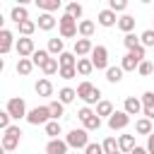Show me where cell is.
Wrapping results in <instances>:
<instances>
[{
  "instance_id": "cell-30",
  "label": "cell",
  "mask_w": 154,
  "mask_h": 154,
  "mask_svg": "<svg viewBox=\"0 0 154 154\" xmlns=\"http://www.w3.org/2000/svg\"><path fill=\"white\" fill-rule=\"evenodd\" d=\"M48 53L51 55H63L65 53V41L63 38H48Z\"/></svg>"
},
{
  "instance_id": "cell-36",
  "label": "cell",
  "mask_w": 154,
  "mask_h": 154,
  "mask_svg": "<svg viewBox=\"0 0 154 154\" xmlns=\"http://www.w3.org/2000/svg\"><path fill=\"white\" fill-rule=\"evenodd\" d=\"M106 79L111 82V84H118L120 79H123V67L118 65V67H108L106 70Z\"/></svg>"
},
{
  "instance_id": "cell-33",
  "label": "cell",
  "mask_w": 154,
  "mask_h": 154,
  "mask_svg": "<svg viewBox=\"0 0 154 154\" xmlns=\"http://www.w3.org/2000/svg\"><path fill=\"white\" fill-rule=\"evenodd\" d=\"M94 29H96V24H94L91 19H82V22H79V36H82V38H91Z\"/></svg>"
},
{
  "instance_id": "cell-20",
  "label": "cell",
  "mask_w": 154,
  "mask_h": 154,
  "mask_svg": "<svg viewBox=\"0 0 154 154\" xmlns=\"http://www.w3.org/2000/svg\"><path fill=\"white\" fill-rule=\"evenodd\" d=\"M10 19H12L14 24H22V22H26V19H29V10H26L24 5H14V7H12V12H10Z\"/></svg>"
},
{
  "instance_id": "cell-39",
  "label": "cell",
  "mask_w": 154,
  "mask_h": 154,
  "mask_svg": "<svg viewBox=\"0 0 154 154\" xmlns=\"http://www.w3.org/2000/svg\"><path fill=\"white\" fill-rule=\"evenodd\" d=\"M82 12H84V10H82L79 2H67V5H65V14H70V17H75V19H79Z\"/></svg>"
},
{
  "instance_id": "cell-28",
  "label": "cell",
  "mask_w": 154,
  "mask_h": 154,
  "mask_svg": "<svg viewBox=\"0 0 154 154\" xmlns=\"http://www.w3.org/2000/svg\"><path fill=\"white\" fill-rule=\"evenodd\" d=\"M113 113H116V111H113V103H111V101L101 99V101L96 103V116H99V118H103V116H106V118H111Z\"/></svg>"
},
{
  "instance_id": "cell-5",
  "label": "cell",
  "mask_w": 154,
  "mask_h": 154,
  "mask_svg": "<svg viewBox=\"0 0 154 154\" xmlns=\"http://www.w3.org/2000/svg\"><path fill=\"white\" fill-rule=\"evenodd\" d=\"M53 118H51V108H48V103L46 106H36V108H31L29 111V116H26V123L29 125H46V123H51Z\"/></svg>"
},
{
  "instance_id": "cell-34",
  "label": "cell",
  "mask_w": 154,
  "mask_h": 154,
  "mask_svg": "<svg viewBox=\"0 0 154 154\" xmlns=\"http://www.w3.org/2000/svg\"><path fill=\"white\" fill-rule=\"evenodd\" d=\"M51 58V53H48V48H36V53L31 55V63L36 65V67H43V63Z\"/></svg>"
},
{
  "instance_id": "cell-43",
  "label": "cell",
  "mask_w": 154,
  "mask_h": 154,
  "mask_svg": "<svg viewBox=\"0 0 154 154\" xmlns=\"http://www.w3.org/2000/svg\"><path fill=\"white\" fill-rule=\"evenodd\" d=\"M137 72H140L142 77H149V75L154 72V65H152L149 60H142V63H140V67H137Z\"/></svg>"
},
{
  "instance_id": "cell-14",
  "label": "cell",
  "mask_w": 154,
  "mask_h": 154,
  "mask_svg": "<svg viewBox=\"0 0 154 154\" xmlns=\"http://www.w3.org/2000/svg\"><path fill=\"white\" fill-rule=\"evenodd\" d=\"M140 63H142V60H140L135 53L128 51V53L123 55V60H120V67H123V72H135V70L140 67Z\"/></svg>"
},
{
  "instance_id": "cell-6",
  "label": "cell",
  "mask_w": 154,
  "mask_h": 154,
  "mask_svg": "<svg viewBox=\"0 0 154 154\" xmlns=\"http://www.w3.org/2000/svg\"><path fill=\"white\" fill-rule=\"evenodd\" d=\"M5 111H7L14 120H22V118H26V116H29L26 103H24V99H22V96H12V99L7 101V106H5Z\"/></svg>"
},
{
  "instance_id": "cell-45",
  "label": "cell",
  "mask_w": 154,
  "mask_h": 154,
  "mask_svg": "<svg viewBox=\"0 0 154 154\" xmlns=\"http://www.w3.org/2000/svg\"><path fill=\"white\" fill-rule=\"evenodd\" d=\"M84 154H103V147L99 142H89L87 149H84Z\"/></svg>"
},
{
  "instance_id": "cell-16",
  "label": "cell",
  "mask_w": 154,
  "mask_h": 154,
  "mask_svg": "<svg viewBox=\"0 0 154 154\" xmlns=\"http://www.w3.org/2000/svg\"><path fill=\"white\" fill-rule=\"evenodd\" d=\"M142 113H144V118L154 120V91L142 94Z\"/></svg>"
},
{
  "instance_id": "cell-11",
  "label": "cell",
  "mask_w": 154,
  "mask_h": 154,
  "mask_svg": "<svg viewBox=\"0 0 154 154\" xmlns=\"http://www.w3.org/2000/svg\"><path fill=\"white\" fill-rule=\"evenodd\" d=\"M118 19H120V17H116V12H113V10H108V7H106V10H101V12L96 14V22H99L101 26H106V29L116 26V24H118Z\"/></svg>"
},
{
  "instance_id": "cell-1",
  "label": "cell",
  "mask_w": 154,
  "mask_h": 154,
  "mask_svg": "<svg viewBox=\"0 0 154 154\" xmlns=\"http://www.w3.org/2000/svg\"><path fill=\"white\" fill-rule=\"evenodd\" d=\"M77 99H82L87 106L99 103V101H101V89H99V87H94L91 82H82V84L77 87Z\"/></svg>"
},
{
  "instance_id": "cell-44",
  "label": "cell",
  "mask_w": 154,
  "mask_h": 154,
  "mask_svg": "<svg viewBox=\"0 0 154 154\" xmlns=\"http://www.w3.org/2000/svg\"><path fill=\"white\" fill-rule=\"evenodd\" d=\"M10 120H12V116H10L7 111H0V128H2V132H5L7 128H12V125H10Z\"/></svg>"
},
{
  "instance_id": "cell-26",
  "label": "cell",
  "mask_w": 154,
  "mask_h": 154,
  "mask_svg": "<svg viewBox=\"0 0 154 154\" xmlns=\"http://www.w3.org/2000/svg\"><path fill=\"white\" fill-rule=\"evenodd\" d=\"M41 72L46 75V77H51V75H55V72H60V63H58V58H48L46 63H43V67H41Z\"/></svg>"
},
{
  "instance_id": "cell-31",
  "label": "cell",
  "mask_w": 154,
  "mask_h": 154,
  "mask_svg": "<svg viewBox=\"0 0 154 154\" xmlns=\"http://www.w3.org/2000/svg\"><path fill=\"white\" fill-rule=\"evenodd\" d=\"M91 70H94L91 58H79V60H77V75L87 77V75H91Z\"/></svg>"
},
{
  "instance_id": "cell-41",
  "label": "cell",
  "mask_w": 154,
  "mask_h": 154,
  "mask_svg": "<svg viewBox=\"0 0 154 154\" xmlns=\"http://www.w3.org/2000/svg\"><path fill=\"white\" fill-rule=\"evenodd\" d=\"M140 43L147 48V46H154V29H147L140 34Z\"/></svg>"
},
{
  "instance_id": "cell-37",
  "label": "cell",
  "mask_w": 154,
  "mask_h": 154,
  "mask_svg": "<svg viewBox=\"0 0 154 154\" xmlns=\"http://www.w3.org/2000/svg\"><path fill=\"white\" fill-rule=\"evenodd\" d=\"M48 108H51V118L53 120H60V116L65 113V103H60V101H51Z\"/></svg>"
},
{
  "instance_id": "cell-9",
  "label": "cell",
  "mask_w": 154,
  "mask_h": 154,
  "mask_svg": "<svg viewBox=\"0 0 154 154\" xmlns=\"http://www.w3.org/2000/svg\"><path fill=\"white\" fill-rule=\"evenodd\" d=\"M17 55L19 58H31L36 53V46H34V38H26V36H19L17 38Z\"/></svg>"
},
{
  "instance_id": "cell-15",
  "label": "cell",
  "mask_w": 154,
  "mask_h": 154,
  "mask_svg": "<svg viewBox=\"0 0 154 154\" xmlns=\"http://www.w3.org/2000/svg\"><path fill=\"white\" fill-rule=\"evenodd\" d=\"M123 111H125L128 116H140V113H142V99H137V96H128L125 103H123Z\"/></svg>"
},
{
  "instance_id": "cell-10",
  "label": "cell",
  "mask_w": 154,
  "mask_h": 154,
  "mask_svg": "<svg viewBox=\"0 0 154 154\" xmlns=\"http://www.w3.org/2000/svg\"><path fill=\"white\" fill-rule=\"evenodd\" d=\"M128 123H130V116H128L125 111H116V113L108 118V128H111V130H123V128H128Z\"/></svg>"
},
{
  "instance_id": "cell-18",
  "label": "cell",
  "mask_w": 154,
  "mask_h": 154,
  "mask_svg": "<svg viewBox=\"0 0 154 154\" xmlns=\"http://www.w3.org/2000/svg\"><path fill=\"white\" fill-rule=\"evenodd\" d=\"M55 24H58V19H55L53 14H48V12H41V14H38L36 26H38L41 31H51V29H55Z\"/></svg>"
},
{
  "instance_id": "cell-7",
  "label": "cell",
  "mask_w": 154,
  "mask_h": 154,
  "mask_svg": "<svg viewBox=\"0 0 154 154\" xmlns=\"http://www.w3.org/2000/svg\"><path fill=\"white\" fill-rule=\"evenodd\" d=\"M19 140H22V130H19V125L7 128L5 135H2V152H12V149H17Z\"/></svg>"
},
{
  "instance_id": "cell-35",
  "label": "cell",
  "mask_w": 154,
  "mask_h": 154,
  "mask_svg": "<svg viewBox=\"0 0 154 154\" xmlns=\"http://www.w3.org/2000/svg\"><path fill=\"white\" fill-rule=\"evenodd\" d=\"M77 60H79V58H77L75 53H67V51H65L63 55H58L60 67H77Z\"/></svg>"
},
{
  "instance_id": "cell-27",
  "label": "cell",
  "mask_w": 154,
  "mask_h": 154,
  "mask_svg": "<svg viewBox=\"0 0 154 154\" xmlns=\"http://www.w3.org/2000/svg\"><path fill=\"white\" fill-rule=\"evenodd\" d=\"M75 99H77V89H72V87H63L58 91V101L60 103H72Z\"/></svg>"
},
{
  "instance_id": "cell-3",
  "label": "cell",
  "mask_w": 154,
  "mask_h": 154,
  "mask_svg": "<svg viewBox=\"0 0 154 154\" xmlns=\"http://www.w3.org/2000/svg\"><path fill=\"white\" fill-rule=\"evenodd\" d=\"M77 118L82 120V125H84V130L87 132H91V130H99L101 128V118L96 116V111H91L89 106H82L79 111H77Z\"/></svg>"
},
{
  "instance_id": "cell-8",
  "label": "cell",
  "mask_w": 154,
  "mask_h": 154,
  "mask_svg": "<svg viewBox=\"0 0 154 154\" xmlns=\"http://www.w3.org/2000/svg\"><path fill=\"white\" fill-rule=\"evenodd\" d=\"M91 63H94V70H108V48L106 46H94Z\"/></svg>"
},
{
  "instance_id": "cell-24",
  "label": "cell",
  "mask_w": 154,
  "mask_h": 154,
  "mask_svg": "<svg viewBox=\"0 0 154 154\" xmlns=\"http://www.w3.org/2000/svg\"><path fill=\"white\" fill-rule=\"evenodd\" d=\"M34 89H36V94H38V96H53V84H51V79H48V77L38 79Z\"/></svg>"
},
{
  "instance_id": "cell-12",
  "label": "cell",
  "mask_w": 154,
  "mask_h": 154,
  "mask_svg": "<svg viewBox=\"0 0 154 154\" xmlns=\"http://www.w3.org/2000/svg\"><path fill=\"white\" fill-rule=\"evenodd\" d=\"M12 46H17L12 31H10V29H0V55H7V53L12 51Z\"/></svg>"
},
{
  "instance_id": "cell-25",
  "label": "cell",
  "mask_w": 154,
  "mask_h": 154,
  "mask_svg": "<svg viewBox=\"0 0 154 154\" xmlns=\"http://www.w3.org/2000/svg\"><path fill=\"white\" fill-rule=\"evenodd\" d=\"M118 29H120L123 34H132V29H135V17H132V14H123V17L118 19Z\"/></svg>"
},
{
  "instance_id": "cell-46",
  "label": "cell",
  "mask_w": 154,
  "mask_h": 154,
  "mask_svg": "<svg viewBox=\"0 0 154 154\" xmlns=\"http://www.w3.org/2000/svg\"><path fill=\"white\" fill-rule=\"evenodd\" d=\"M63 79H72L75 75H77V67H60V72H58Z\"/></svg>"
},
{
  "instance_id": "cell-2",
  "label": "cell",
  "mask_w": 154,
  "mask_h": 154,
  "mask_svg": "<svg viewBox=\"0 0 154 154\" xmlns=\"http://www.w3.org/2000/svg\"><path fill=\"white\" fill-rule=\"evenodd\" d=\"M58 26H60V38H75L77 34H79V22L75 19V17H70V14H63L60 19H58ZM77 41V38H75Z\"/></svg>"
},
{
  "instance_id": "cell-32",
  "label": "cell",
  "mask_w": 154,
  "mask_h": 154,
  "mask_svg": "<svg viewBox=\"0 0 154 154\" xmlns=\"http://www.w3.org/2000/svg\"><path fill=\"white\" fill-rule=\"evenodd\" d=\"M17 29H19V36H26V38H31V34L36 31V22H34V19H26V22L17 24Z\"/></svg>"
},
{
  "instance_id": "cell-22",
  "label": "cell",
  "mask_w": 154,
  "mask_h": 154,
  "mask_svg": "<svg viewBox=\"0 0 154 154\" xmlns=\"http://www.w3.org/2000/svg\"><path fill=\"white\" fill-rule=\"evenodd\" d=\"M36 7L43 10V12H48V14H53V12H58L63 7V2L60 0H36Z\"/></svg>"
},
{
  "instance_id": "cell-49",
  "label": "cell",
  "mask_w": 154,
  "mask_h": 154,
  "mask_svg": "<svg viewBox=\"0 0 154 154\" xmlns=\"http://www.w3.org/2000/svg\"><path fill=\"white\" fill-rule=\"evenodd\" d=\"M130 154H149V152H147V147H135Z\"/></svg>"
},
{
  "instance_id": "cell-42",
  "label": "cell",
  "mask_w": 154,
  "mask_h": 154,
  "mask_svg": "<svg viewBox=\"0 0 154 154\" xmlns=\"http://www.w3.org/2000/svg\"><path fill=\"white\" fill-rule=\"evenodd\" d=\"M108 10H113V12H125V10H128V2H125V0H108Z\"/></svg>"
},
{
  "instance_id": "cell-48",
  "label": "cell",
  "mask_w": 154,
  "mask_h": 154,
  "mask_svg": "<svg viewBox=\"0 0 154 154\" xmlns=\"http://www.w3.org/2000/svg\"><path fill=\"white\" fill-rule=\"evenodd\" d=\"M130 53H135L140 60H144V46H137V48H135V51H130Z\"/></svg>"
},
{
  "instance_id": "cell-40",
  "label": "cell",
  "mask_w": 154,
  "mask_h": 154,
  "mask_svg": "<svg viewBox=\"0 0 154 154\" xmlns=\"http://www.w3.org/2000/svg\"><path fill=\"white\" fill-rule=\"evenodd\" d=\"M123 43H125L128 51H135L137 46H142V43H140V36H135V34H125V36H123Z\"/></svg>"
},
{
  "instance_id": "cell-17",
  "label": "cell",
  "mask_w": 154,
  "mask_h": 154,
  "mask_svg": "<svg viewBox=\"0 0 154 154\" xmlns=\"http://www.w3.org/2000/svg\"><path fill=\"white\" fill-rule=\"evenodd\" d=\"M67 149H70V144L65 140H48V144H46V154H67Z\"/></svg>"
},
{
  "instance_id": "cell-4",
  "label": "cell",
  "mask_w": 154,
  "mask_h": 154,
  "mask_svg": "<svg viewBox=\"0 0 154 154\" xmlns=\"http://www.w3.org/2000/svg\"><path fill=\"white\" fill-rule=\"evenodd\" d=\"M65 142H67L72 149H87V144H89V132H87L84 128H75V130L67 132Z\"/></svg>"
},
{
  "instance_id": "cell-13",
  "label": "cell",
  "mask_w": 154,
  "mask_h": 154,
  "mask_svg": "<svg viewBox=\"0 0 154 154\" xmlns=\"http://www.w3.org/2000/svg\"><path fill=\"white\" fill-rule=\"evenodd\" d=\"M91 51H94V43L89 38H77L75 41V55L77 58H87V55H91Z\"/></svg>"
},
{
  "instance_id": "cell-21",
  "label": "cell",
  "mask_w": 154,
  "mask_h": 154,
  "mask_svg": "<svg viewBox=\"0 0 154 154\" xmlns=\"http://www.w3.org/2000/svg\"><path fill=\"white\" fill-rule=\"evenodd\" d=\"M135 147H137V144H135V135H120V137H118V149H120L123 154H130Z\"/></svg>"
},
{
  "instance_id": "cell-19",
  "label": "cell",
  "mask_w": 154,
  "mask_h": 154,
  "mask_svg": "<svg viewBox=\"0 0 154 154\" xmlns=\"http://www.w3.org/2000/svg\"><path fill=\"white\" fill-rule=\"evenodd\" d=\"M135 132L149 137V135L154 132V120H149V118H137V120H135Z\"/></svg>"
},
{
  "instance_id": "cell-23",
  "label": "cell",
  "mask_w": 154,
  "mask_h": 154,
  "mask_svg": "<svg viewBox=\"0 0 154 154\" xmlns=\"http://www.w3.org/2000/svg\"><path fill=\"white\" fill-rule=\"evenodd\" d=\"M34 67H36V65L31 63V58H19V60H17V75H22V77H29Z\"/></svg>"
},
{
  "instance_id": "cell-50",
  "label": "cell",
  "mask_w": 154,
  "mask_h": 154,
  "mask_svg": "<svg viewBox=\"0 0 154 154\" xmlns=\"http://www.w3.org/2000/svg\"><path fill=\"white\" fill-rule=\"evenodd\" d=\"M116 154H123V152H116Z\"/></svg>"
},
{
  "instance_id": "cell-38",
  "label": "cell",
  "mask_w": 154,
  "mask_h": 154,
  "mask_svg": "<svg viewBox=\"0 0 154 154\" xmlns=\"http://www.w3.org/2000/svg\"><path fill=\"white\" fill-rule=\"evenodd\" d=\"M101 147H103V154H116V152H120V149H118V140H116V137H106V140L101 142Z\"/></svg>"
},
{
  "instance_id": "cell-29",
  "label": "cell",
  "mask_w": 154,
  "mask_h": 154,
  "mask_svg": "<svg viewBox=\"0 0 154 154\" xmlns=\"http://www.w3.org/2000/svg\"><path fill=\"white\" fill-rule=\"evenodd\" d=\"M43 128H46V135H48L51 140H60V135H63V128H60V120H51V123H46Z\"/></svg>"
},
{
  "instance_id": "cell-47",
  "label": "cell",
  "mask_w": 154,
  "mask_h": 154,
  "mask_svg": "<svg viewBox=\"0 0 154 154\" xmlns=\"http://www.w3.org/2000/svg\"><path fill=\"white\" fill-rule=\"evenodd\" d=\"M147 152H149V154H154V132L147 137Z\"/></svg>"
}]
</instances>
